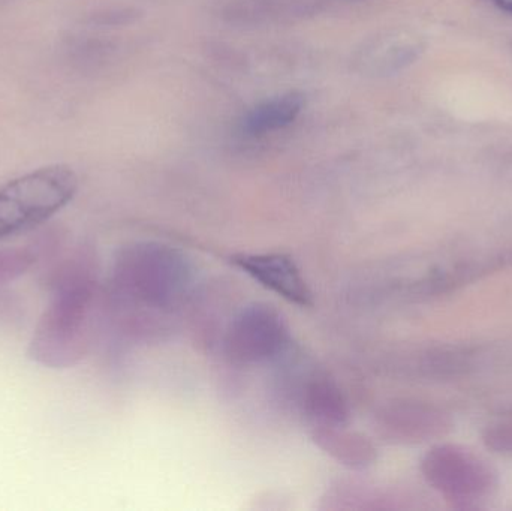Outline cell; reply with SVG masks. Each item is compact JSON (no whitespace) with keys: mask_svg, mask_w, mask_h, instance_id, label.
<instances>
[{"mask_svg":"<svg viewBox=\"0 0 512 511\" xmlns=\"http://www.w3.org/2000/svg\"><path fill=\"white\" fill-rule=\"evenodd\" d=\"M312 440L322 452L351 470H363L375 461L372 443L346 426L312 429Z\"/></svg>","mask_w":512,"mask_h":511,"instance_id":"obj_8","label":"cell"},{"mask_svg":"<svg viewBox=\"0 0 512 511\" xmlns=\"http://www.w3.org/2000/svg\"><path fill=\"white\" fill-rule=\"evenodd\" d=\"M291 336L282 315L264 303L246 306L234 317L225 336V351L237 363L270 362L285 353Z\"/></svg>","mask_w":512,"mask_h":511,"instance_id":"obj_4","label":"cell"},{"mask_svg":"<svg viewBox=\"0 0 512 511\" xmlns=\"http://www.w3.org/2000/svg\"><path fill=\"white\" fill-rule=\"evenodd\" d=\"M140 17V12L131 6H110V8L98 9L89 15V23L102 27L128 26L135 23Z\"/></svg>","mask_w":512,"mask_h":511,"instance_id":"obj_11","label":"cell"},{"mask_svg":"<svg viewBox=\"0 0 512 511\" xmlns=\"http://www.w3.org/2000/svg\"><path fill=\"white\" fill-rule=\"evenodd\" d=\"M107 314L98 276L66 282L51 290V300L39 318L27 356L48 369H69L86 359Z\"/></svg>","mask_w":512,"mask_h":511,"instance_id":"obj_2","label":"cell"},{"mask_svg":"<svg viewBox=\"0 0 512 511\" xmlns=\"http://www.w3.org/2000/svg\"><path fill=\"white\" fill-rule=\"evenodd\" d=\"M304 107L306 96L297 90L265 99L243 114L239 122L240 134L248 138H261L282 131L300 117Z\"/></svg>","mask_w":512,"mask_h":511,"instance_id":"obj_6","label":"cell"},{"mask_svg":"<svg viewBox=\"0 0 512 511\" xmlns=\"http://www.w3.org/2000/svg\"><path fill=\"white\" fill-rule=\"evenodd\" d=\"M194 270L174 246L140 242L117 254L105 293L107 314L120 332L150 338L167 332L168 320L185 305Z\"/></svg>","mask_w":512,"mask_h":511,"instance_id":"obj_1","label":"cell"},{"mask_svg":"<svg viewBox=\"0 0 512 511\" xmlns=\"http://www.w3.org/2000/svg\"><path fill=\"white\" fill-rule=\"evenodd\" d=\"M116 50L113 41L99 36H69L62 44L63 60L81 74L101 71L111 62Z\"/></svg>","mask_w":512,"mask_h":511,"instance_id":"obj_9","label":"cell"},{"mask_svg":"<svg viewBox=\"0 0 512 511\" xmlns=\"http://www.w3.org/2000/svg\"><path fill=\"white\" fill-rule=\"evenodd\" d=\"M495 3L504 11L512 12V0H495Z\"/></svg>","mask_w":512,"mask_h":511,"instance_id":"obj_12","label":"cell"},{"mask_svg":"<svg viewBox=\"0 0 512 511\" xmlns=\"http://www.w3.org/2000/svg\"><path fill=\"white\" fill-rule=\"evenodd\" d=\"M231 263L271 293L301 308L313 305V294L291 255L283 252L236 254Z\"/></svg>","mask_w":512,"mask_h":511,"instance_id":"obj_5","label":"cell"},{"mask_svg":"<svg viewBox=\"0 0 512 511\" xmlns=\"http://www.w3.org/2000/svg\"><path fill=\"white\" fill-rule=\"evenodd\" d=\"M301 410L310 428L348 426L351 410L342 389L328 377L307 381L301 392Z\"/></svg>","mask_w":512,"mask_h":511,"instance_id":"obj_7","label":"cell"},{"mask_svg":"<svg viewBox=\"0 0 512 511\" xmlns=\"http://www.w3.org/2000/svg\"><path fill=\"white\" fill-rule=\"evenodd\" d=\"M77 173L68 165L38 168L0 188V240L32 230L65 209L78 192Z\"/></svg>","mask_w":512,"mask_h":511,"instance_id":"obj_3","label":"cell"},{"mask_svg":"<svg viewBox=\"0 0 512 511\" xmlns=\"http://www.w3.org/2000/svg\"><path fill=\"white\" fill-rule=\"evenodd\" d=\"M36 260H38L36 249H0V285L9 284L26 275L35 266Z\"/></svg>","mask_w":512,"mask_h":511,"instance_id":"obj_10","label":"cell"}]
</instances>
